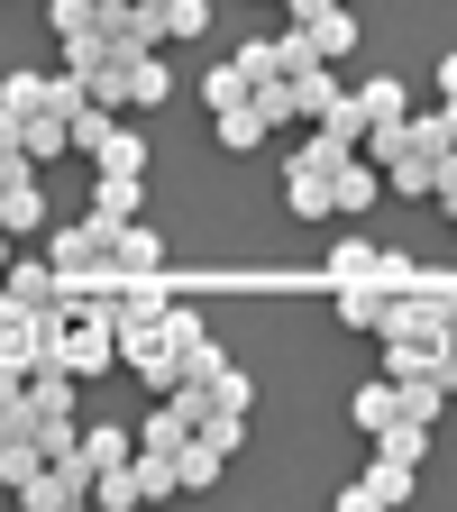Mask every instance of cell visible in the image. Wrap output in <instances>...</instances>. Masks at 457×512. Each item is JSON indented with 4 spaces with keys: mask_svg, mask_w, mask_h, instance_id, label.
Returning a JSON list of instances; mask_svg holds the SVG:
<instances>
[{
    "mask_svg": "<svg viewBox=\"0 0 457 512\" xmlns=\"http://www.w3.org/2000/svg\"><path fill=\"white\" fill-rule=\"evenodd\" d=\"M55 366L74 375V384H92V375H119V302H92V311H74V320H64Z\"/></svg>",
    "mask_w": 457,
    "mask_h": 512,
    "instance_id": "6da1fadb",
    "label": "cell"
},
{
    "mask_svg": "<svg viewBox=\"0 0 457 512\" xmlns=\"http://www.w3.org/2000/svg\"><path fill=\"white\" fill-rule=\"evenodd\" d=\"M110 247H119V220H101V211L46 229V256H55V266H110Z\"/></svg>",
    "mask_w": 457,
    "mask_h": 512,
    "instance_id": "7a4b0ae2",
    "label": "cell"
},
{
    "mask_svg": "<svg viewBox=\"0 0 457 512\" xmlns=\"http://www.w3.org/2000/svg\"><path fill=\"white\" fill-rule=\"evenodd\" d=\"M330 183H339L330 165L293 147V165H284V202H293V220H339V192H330Z\"/></svg>",
    "mask_w": 457,
    "mask_h": 512,
    "instance_id": "3957f363",
    "label": "cell"
},
{
    "mask_svg": "<svg viewBox=\"0 0 457 512\" xmlns=\"http://www.w3.org/2000/svg\"><path fill=\"white\" fill-rule=\"evenodd\" d=\"M412 476H421V467H403V458H384V448H375V467L339 494V512H384V503H412Z\"/></svg>",
    "mask_w": 457,
    "mask_h": 512,
    "instance_id": "277c9868",
    "label": "cell"
},
{
    "mask_svg": "<svg viewBox=\"0 0 457 512\" xmlns=\"http://www.w3.org/2000/svg\"><path fill=\"white\" fill-rule=\"evenodd\" d=\"M165 92H174L165 55H156V46H128V55H119V110H156Z\"/></svg>",
    "mask_w": 457,
    "mask_h": 512,
    "instance_id": "5b68a950",
    "label": "cell"
},
{
    "mask_svg": "<svg viewBox=\"0 0 457 512\" xmlns=\"http://www.w3.org/2000/svg\"><path fill=\"white\" fill-rule=\"evenodd\" d=\"M357 110H366V138H394V128L412 119V92H403L394 74H366V83H357Z\"/></svg>",
    "mask_w": 457,
    "mask_h": 512,
    "instance_id": "8992f818",
    "label": "cell"
},
{
    "mask_svg": "<svg viewBox=\"0 0 457 512\" xmlns=\"http://www.w3.org/2000/svg\"><path fill=\"white\" fill-rule=\"evenodd\" d=\"M375 266H384V247H375L366 229H348V238H339L330 256H320V275H330V293H339V284H375Z\"/></svg>",
    "mask_w": 457,
    "mask_h": 512,
    "instance_id": "52a82bcc",
    "label": "cell"
},
{
    "mask_svg": "<svg viewBox=\"0 0 457 512\" xmlns=\"http://www.w3.org/2000/svg\"><path fill=\"white\" fill-rule=\"evenodd\" d=\"M220 467H229V448H220L211 430H192V439L174 448V485H183V494H202V485H220Z\"/></svg>",
    "mask_w": 457,
    "mask_h": 512,
    "instance_id": "ba28073f",
    "label": "cell"
},
{
    "mask_svg": "<svg viewBox=\"0 0 457 512\" xmlns=\"http://www.w3.org/2000/svg\"><path fill=\"white\" fill-rule=\"evenodd\" d=\"M110 275H165V238L147 220H119V247H110Z\"/></svg>",
    "mask_w": 457,
    "mask_h": 512,
    "instance_id": "9c48e42d",
    "label": "cell"
},
{
    "mask_svg": "<svg viewBox=\"0 0 457 512\" xmlns=\"http://www.w3.org/2000/svg\"><path fill=\"white\" fill-rule=\"evenodd\" d=\"M330 192H339V220H366V211L384 202V165H366V156H348Z\"/></svg>",
    "mask_w": 457,
    "mask_h": 512,
    "instance_id": "30bf717a",
    "label": "cell"
},
{
    "mask_svg": "<svg viewBox=\"0 0 457 512\" xmlns=\"http://www.w3.org/2000/svg\"><path fill=\"white\" fill-rule=\"evenodd\" d=\"M211 128H220V147H229V156L266 147V110H256V101H229V110H211Z\"/></svg>",
    "mask_w": 457,
    "mask_h": 512,
    "instance_id": "8fae6325",
    "label": "cell"
},
{
    "mask_svg": "<svg viewBox=\"0 0 457 512\" xmlns=\"http://www.w3.org/2000/svg\"><path fill=\"white\" fill-rule=\"evenodd\" d=\"M83 458H92V476L128 467V458H138V430H119V421H92V430H83Z\"/></svg>",
    "mask_w": 457,
    "mask_h": 512,
    "instance_id": "7c38bea8",
    "label": "cell"
},
{
    "mask_svg": "<svg viewBox=\"0 0 457 512\" xmlns=\"http://www.w3.org/2000/svg\"><path fill=\"white\" fill-rule=\"evenodd\" d=\"M302 28H311V46H320V55H330V64H339V55L357 46V10H348V0H330V10H311Z\"/></svg>",
    "mask_w": 457,
    "mask_h": 512,
    "instance_id": "4fadbf2b",
    "label": "cell"
},
{
    "mask_svg": "<svg viewBox=\"0 0 457 512\" xmlns=\"http://www.w3.org/2000/svg\"><path fill=\"white\" fill-rule=\"evenodd\" d=\"M348 412H357V430L375 439L384 421H394V412H403V384H394V375H375V384H357V403H348Z\"/></svg>",
    "mask_w": 457,
    "mask_h": 512,
    "instance_id": "5bb4252c",
    "label": "cell"
},
{
    "mask_svg": "<svg viewBox=\"0 0 457 512\" xmlns=\"http://www.w3.org/2000/svg\"><path fill=\"white\" fill-rule=\"evenodd\" d=\"M183 439H192V412H183V403H165V394H156V412H147V421H138V448H165V458H174V448H183Z\"/></svg>",
    "mask_w": 457,
    "mask_h": 512,
    "instance_id": "9a60e30c",
    "label": "cell"
},
{
    "mask_svg": "<svg viewBox=\"0 0 457 512\" xmlns=\"http://www.w3.org/2000/svg\"><path fill=\"white\" fill-rule=\"evenodd\" d=\"M284 83H293V110H302V119H320V110H330V101L348 92V83L330 74V64H302V74H284Z\"/></svg>",
    "mask_w": 457,
    "mask_h": 512,
    "instance_id": "2e32d148",
    "label": "cell"
},
{
    "mask_svg": "<svg viewBox=\"0 0 457 512\" xmlns=\"http://www.w3.org/2000/svg\"><path fill=\"white\" fill-rule=\"evenodd\" d=\"M138 202H147L138 174H92V211L101 220H138Z\"/></svg>",
    "mask_w": 457,
    "mask_h": 512,
    "instance_id": "e0dca14e",
    "label": "cell"
},
{
    "mask_svg": "<svg viewBox=\"0 0 457 512\" xmlns=\"http://www.w3.org/2000/svg\"><path fill=\"white\" fill-rule=\"evenodd\" d=\"M375 448H384V458H403V467H421V458H430V421H403V412H394V421L375 430Z\"/></svg>",
    "mask_w": 457,
    "mask_h": 512,
    "instance_id": "ac0fdd59",
    "label": "cell"
},
{
    "mask_svg": "<svg viewBox=\"0 0 457 512\" xmlns=\"http://www.w3.org/2000/svg\"><path fill=\"white\" fill-rule=\"evenodd\" d=\"M92 174H147V138H138V128L119 119V138H110V147L92 156Z\"/></svg>",
    "mask_w": 457,
    "mask_h": 512,
    "instance_id": "d6986e66",
    "label": "cell"
},
{
    "mask_svg": "<svg viewBox=\"0 0 457 512\" xmlns=\"http://www.w3.org/2000/svg\"><path fill=\"white\" fill-rule=\"evenodd\" d=\"M0 284H10L19 302H46L55 293V256H10V275H0Z\"/></svg>",
    "mask_w": 457,
    "mask_h": 512,
    "instance_id": "ffe728a7",
    "label": "cell"
},
{
    "mask_svg": "<svg viewBox=\"0 0 457 512\" xmlns=\"http://www.w3.org/2000/svg\"><path fill=\"white\" fill-rule=\"evenodd\" d=\"M247 92H256V83H247V64H238V55H220L211 74H202V101H211V110H229V101H247Z\"/></svg>",
    "mask_w": 457,
    "mask_h": 512,
    "instance_id": "44dd1931",
    "label": "cell"
},
{
    "mask_svg": "<svg viewBox=\"0 0 457 512\" xmlns=\"http://www.w3.org/2000/svg\"><path fill=\"white\" fill-rule=\"evenodd\" d=\"M339 320L348 330H384V284H339Z\"/></svg>",
    "mask_w": 457,
    "mask_h": 512,
    "instance_id": "7402d4cb",
    "label": "cell"
},
{
    "mask_svg": "<svg viewBox=\"0 0 457 512\" xmlns=\"http://www.w3.org/2000/svg\"><path fill=\"white\" fill-rule=\"evenodd\" d=\"M0 110H46V74H28V64H19V74H0Z\"/></svg>",
    "mask_w": 457,
    "mask_h": 512,
    "instance_id": "603a6c76",
    "label": "cell"
},
{
    "mask_svg": "<svg viewBox=\"0 0 457 512\" xmlns=\"http://www.w3.org/2000/svg\"><path fill=\"white\" fill-rule=\"evenodd\" d=\"M92 503H101V512H128V503H138V476H128V467L92 476Z\"/></svg>",
    "mask_w": 457,
    "mask_h": 512,
    "instance_id": "cb8c5ba5",
    "label": "cell"
},
{
    "mask_svg": "<svg viewBox=\"0 0 457 512\" xmlns=\"http://www.w3.org/2000/svg\"><path fill=\"white\" fill-rule=\"evenodd\" d=\"M211 28V0H165V37H202Z\"/></svg>",
    "mask_w": 457,
    "mask_h": 512,
    "instance_id": "d4e9b609",
    "label": "cell"
},
{
    "mask_svg": "<svg viewBox=\"0 0 457 512\" xmlns=\"http://www.w3.org/2000/svg\"><path fill=\"white\" fill-rule=\"evenodd\" d=\"M375 284H384V293H412V284H421V266H412L403 247H384V266H375Z\"/></svg>",
    "mask_w": 457,
    "mask_h": 512,
    "instance_id": "484cf974",
    "label": "cell"
},
{
    "mask_svg": "<svg viewBox=\"0 0 457 512\" xmlns=\"http://www.w3.org/2000/svg\"><path fill=\"white\" fill-rule=\"evenodd\" d=\"M28 403V366H0V412H19Z\"/></svg>",
    "mask_w": 457,
    "mask_h": 512,
    "instance_id": "4316f807",
    "label": "cell"
},
{
    "mask_svg": "<svg viewBox=\"0 0 457 512\" xmlns=\"http://www.w3.org/2000/svg\"><path fill=\"white\" fill-rule=\"evenodd\" d=\"M439 101H457V46L439 55Z\"/></svg>",
    "mask_w": 457,
    "mask_h": 512,
    "instance_id": "83f0119b",
    "label": "cell"
},
{
    "mask_svg": "<svg viewBox=\"0 0 457 512\" xmlns=\"http://www.w3.org/2000/svg\"><path fill=\"white\" fill-rule=\"evenodd\" d=\"M439 128H448V147H457V101H439Z\"/></svg>",
    "mask_w": 457,
    "mask_h": 512,
    "instance_id": "f1b7e54d",
    "label": "cell"
},
{
    "mask_svg": "<svg viewBox=\"0 0 457 512\" xmlns=\"http://www.w3.org/2000/svg\"><path fill=\"white\" fill-rule=\"evenodd\" d=\"M10 247H19V238H10V229H0V275H10Z\"/></svg>",
    "mask_w": 457,
    "mask_h": 512,
    "instance_id": "f546056e",
    "label": "cell"
},
{
    "mask_svg": "<svg viewBox=\"0 0 457 512\" xmlns=\"http://www.w3.org/2000/svg\"><path fill=\"white\" fill-rule=\"evenodd\" d=\"M0 448H10V412H0Z\"/></svg>",
    "mask_w": 457,
    "mask_h": 512,
    "instance_id": "4dcf8cb0",
    "label": "cell"
},
{
    "mask_svg": "<svg viewBox=\"0 0 457 512\" xmlns=\"http://www.w3.org/2000/svg\"><path fill=\"white\" fill-rule=\"evenodd\" d=\"M439 211H448V220H457V192H448V202H439Z\"/></svg>",
    "mask_w": 457,
    "mask_h": 512,
    "instance_id": "1f68e13d",
    "label": "cell"
},
{
    "mask_svg": "<svg viewBox=\"0 0 457 512\" xmlns=\"http://www.w3.org/2000/svg\"><path fill=\"white\" fill-rule=\"evenodd\" d=\"M156 10H165V0H156Z\"/></svg>",
    "mask_w": 457,
    "mask_h": 512,
    "instance_id": "d6a6232c",
    "label": "cell"
}]
</instances>
